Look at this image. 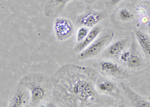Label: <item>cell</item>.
<instances>
[{
	"instance_id": "obj_16",
	"label": "cell",
	"mask_w": 150,
	"mask_h": 107,
	"mask_svg": "<svg viewBox=\"0 0 150 107\" xmlns=\"http://www.w3.org/2000/svg\"><path fill=\"white\" fill-rule=\"evenodd\" d=\"M89 27L88 26H81L79 28L78 31L77 33V42H80L81 41L84 39L86 37V36L88 35V33H89Z\"/></svg>"
},
{
	"instance_id": "obj_2",
	"label": "cell",
	"mask_w": 150,
	"mask_h": 107,
	"mask_svg": "<svg viewBox=\"0 0 150 107\" xmlns=\"http://www.w3.org/2000/svg\"><path fill=\"white\" fill-rule=\"evenodd\" d=\"M20 84L27 88L31 93L29 106L36 107L52 99L53 84L51 78L43 73H29L23 76Z\"/></svg>"
},
{
	"instance_id": "obj_11",
	"label": "cell",
	"mask_w": 150,
	"mask_h": 107,
	"mask_svg": "<svg viewBox=\"0 0 150 107\" xmlns=\"http://www.w3.org/2000/svg\"><path fill=\"white\" fill-rule=\"evenodd\" d=\"M71 0H49L45 8V15L50 18L58 17L65 5Z\"/></svg>"
},
{
	"instance_id": "obj_14",
	"label": "cell",
	"mask_w": 150,
	"mask_h": 107,
	"mask_svg": "<svg viewBox=\"0 0 150 107\" xmlns=\"http://www.w3.org/2000/svg\"><path fill=\"white\" fill-rule=\"evenodd\" d=\"M134 34L143 54L146 58H150V36L139 29L135 30Z\"/></svg>"
},
{
	"instance_id": "obj_8",
	"label": "cell",
	"mask_w": 150,
	"mask_h": 107,
	"mask_svg": "<svg viewBox=\"0 0 150 107\" xmlns=\"http://www.w3.org/2000/svg\"><path fill=\"white\" fill-rule=\"evenodd\" d=\"M107 14L104 11H94V12H88L86 14L79 16L77 19V24L78 25L85 26H95L99 21H102L107 17Z\"/></svg>"
},
{
	"instance_id": "obj_1",
	"label": "cell",
	"mask_w": 150,
	"mask_h": 107,
	"mask_svg": "<svg viewBox=\"0 0 150 107\" xmlns=\"http://www.w3.org/2000/svg\"><path fill=\"white\" fill-rule=\"evenodd\" d=\"M100 77L96 69L66 64L51 76L53 84L52 100L56 106H103L102 94L96 81Z\"/></svg>"
},
{
	"instance_id": "obj_6",
	"label": "cell",
	"mask_w": 150,
	"mask_h": 107,
	"mask_svg": "<svg viewBox=\"0 0 150 107\" xmlns=\"http://www.w3.org/2000/svg\"><path fill=\"white\" fill-rule=\"evenodd\" d=\"M74 25L70 20L57 17L54 21V32L56 39L65 41L73 35Z\"/></svg>"
},
{
	"instance_id": "obj_7",
	"label": "cell",
	"mask_w": 150,
	"mask_h": 107,
	"mask_svg": "<svg viewBox=\"0 0 150 107\" xmlns=\"http://www.w3.org/2000/svg\"><path fill=\"white\" fill-rule=\"evenodd\" d=\"M122 89L124 92L125 95L129 100L131 106L134 107H150V102L146 100L145 98L138 93H137L134 91L126 83L122 82Z\"/></svg>"
},
{
	"instance_id": "obj_15",
	"label": "cell",
	"mask_w": 150,
	"mask_h": 107,
	"mask_svg": "<svg viewBox=\"0 0 150 107\" xmlns=\"http://www.w3.org/2000/svg\"><path fill=\"white\" fill-rule=\"evenodd\" d=\"M120 18L122 21H129L134 18V14L127 9H122L120 11Z\"/></svg>"
},
{
	"instance_id": "obj_17",
	"label": "cell",
	"mask_w": 150,
	"mask_h": 107,
	"mask_svg": "<svg viewBox=\"0 0 150 107\" xmlns=\"http://www.w3.org/2000/svg\"><path fill=\"white\" fill-rule=\"evenodd\" d=\"M130 54H131V51H130L125 50L124 51H123L122 53L120 54L119 59H120V61H121V62L125 63H126L127 61H128V58H129V57H130Z\"/></svg>"
},
{
	"instance_id": "obj_12",
	"label": "cell",
	"mask_w": 150,
	"mask_h": 107,
	"mask_svg": "<svg viewBox=\"0 0 150 107\" xmlns=\"http://www.w3.org/2000/svg\"><path fill=\"white\" fill-rule=\"evenodd\" d=\"M102 31V28L99 25L97 26H93L92 29H90L89 33H88V35L86 36L85 39H84L83 41H81L80 42H77V44L74 46V49L76 52H81L86 49L87 47L89 46L94 40L96 39L98 36H99V34L101 33Z\"/></svg>"
},
{
	"instance_id": "obj_21",
	"label": "cell",
	"mask_w": 150,
	"mask_h": 107,
	"mask_svg": "<svg viewBox=\"0 0 150 107\" xmlns=\"http://www.w3.org/2000/svg\"><path fill=\"white\" fill-rule=\"evenodd\" d=\"M148 100H149V101H150V96H149V97H148Z\"/></svg>"
},
{
	"instance_id": "obj_9",
	"label": "cell",
	"mask_w": 150,
	"mask_h": 107,
	"mask_svg": "<svg viewBox=\"0 0 150 107\" xmlns=\"http://www.w3.org/2000/svg\"><path fill=\"white\" fill-rule=\"evenodd\" d=\"M96 88L98 91L103 95L108 94L116 97L120 94L119 88L113 81L101 77H99L96 81Z\"/></svg>"
},
{
	"instance_id": "obj_18",
	"label": "cell",
	"mask_w": 150,
	"mask_h": 107,
	"mask_svg": "<svg viewBox=\"0 0 150 107\" xmlns=\"http://www.w3.org/2000/svg\"><path fill=\"white\" fill-rule=\"evenodd\" d=\"M121 1L122 0H109V2H108V5L109 7H113Z\"/></svg>"
},
{
	"instance_id": "obj_3",
	"label": "cell",
	"mask_w": 150,
	"mask_h": 107,
	"mask_svg": "<svg viewBox=\"0 0 150 107\" xmlns=\"http://www.w3.org/2000/svg\"><path fill=\"white\" fill-rule=\"evenodd\" d=\"M113 36H114V33L110 28H105L102 29L98 36L86 49L80 52L77 58L80 61H84V60L98 57L109 45Z\"/></svg>"
},
{
	"instance_id": "obj_4",
	"label": "cell",
	"mask_w": 150,
	"mask_h": 107,
	"mask_svg": "<svg viewBox=\"0 0 150 107\" xmlns=\"http://www.w3.org/2000/svg\"><path fill=\"white\" fill-rule=\"evenodd\" d=\"M100 73L104 76H110L118 79H126L131 76L122 66L110 61H102L99 63Z\"/></svg>"
},
{
	"instance_id": "obj_19",
	"label": "cell",
	"mask_w": 150,
	"mask_h": 107,
	"mask_svg": "<svg viewBox=\"0 0 150 107\" xmlns=\"http://www.w3.org/2000/svg\"><path fill=\"white\" fill-rule=\"evenodd\" d=\"M149 18H150V6H149Z\"/></svg>"
},
{
	"instance_id": "obj_10",
	"label": "cell",
	"mask_w": 150,
	"mask_h": 107,
	"mask_svg": "<svg viewBox=\"0 0 150 107\" xmlns=\"http://www.w3.org/2000/svg\"><path fill=\"white\" fill-rule=\"evenodd\" d=\"M128 39L122 38L110 45L103 53V57L107 58H119L122 53L125 50Z\"/></svg>"
},
{
	"instance_id": "obj_5",
	"label": "cell",
	"mask_w": 150,
	"mask_h": 107,
	"mask_svg": "<svg viewBox=\"0 0 150 107\" xmlns=\"http://www.w3.org/2000/svg\"><path fill=\"white\" fill-rule=\"evenodd\" d=\"M31 93L27 88L19 83L15 88L8 101L9 107H24L29 106Z\"/></svg>"
},
{
	"instance_id": "obj_20",
	"label": "cell",
	"mask_w": 150,
	"mask_h": 107,
	"mask_svg": "<svg viewBox=\"0 0 150 107\" xmlns=\"http://www.w3.org/2000/svg\"><path fill=\"white\" fill-rule=\"evenodd\" d=\"M149 33L150 34V26H149Z\"/></svg>"
},
{
	"instance_id": "obj_13",
	"label": "cell",
	"mask_w": 150,
	"mask_h": 107,
	"mask_svg": "<svg viewBox=\"0 0 150 107\" xmlns=\"http://www.w3.org/2000/svg\"><path fill=\"white\" fill-rule=\"evenodd\" d=\"M130 51H131V54L126 63L128 67L131 69H135L140 67L143 64V59L140 54L137 51V48L134 41H132L131 43Z\"/></svg>"
}]
</instances>
